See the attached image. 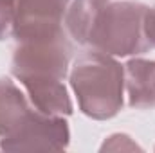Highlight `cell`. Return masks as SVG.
<instances>
[{
	"instance_id": "1",
	"label": "cell",
	"mask_w": 155,
	"mask_h": 153,
	"mask_svg": "<svg viewBox=\"0 0 155 153\" xmlns=\"http://www.w3.org/2000/svg\"><path fill=\"white\" fill-rule=\"evenodd\" d=\"M69 81L87 117L107 121L123 110L124 67L114 56L96 49L83 52L71 69Z\"/></svg>"
},
{
	"instance_id": "2",
	"label": "cell",
	"mask_w": 155,
	"mask_h": 153,
	"mask_svg": "<svg viewBox=\"0 0 155 153\" xmlns=\"http://www.w3.org/2000/svg\"><path fill=\"white\" fill-rule=\"evenodd\" d=\"M144 4L121 0H107L88 31L85 45L110 56H135L150 50L144 36Z\"/></svg>"
},
{
	"instance_id": "3",
	"label": "cell",
	"mask_w": 155,
	"mask_h": 153,
	"mask_svg": "<svg viewBox=\"0 0 155 153\" xmlns=\"http://www.w3.org/2000/svg\"><path fill=\"white\" fill-rule=\"evenodd\" d=\"M67 31L51 38L16 41L11 72L16 77L24 76H52L65 79L71 61V41Z\"/></svg>"
},
{
	"instance_id": "4",
	"label": "cell",
	"mask_w": 155,
	"mask_h": 153,
	"mask_svg": "<svg viewBox=\"0 0 155 153\" xmlns=\"http://www.w3.org/2000/svg\"><path fill=\"white\" fill-rule=\"evenodd\" d=\"M71 0H18L13 38L16 41L51 38L63 33Z\"/></svg>"
},
{
	"instance_id": "5",
	"label": "cell",
	"mask_w": 155,
	"mask_h": 153,
	"mask_svg": "<svg viewBox=\"0 0 155 153\" xmlns=\"http://www.w3.org/2000/svg\"><path fill=\"white\" fill-rule=\"evenodd\" d=\"M71 142V130L65 117L45 115L36 119L15 139L0 142L4 151H61Z\"/></svg>"
},
{
	"instance_id": "6",
	"label": "cell",
	"mask_w": 155,
	"mask_h": 153,
	"mask_svg": "<svg viewBox=\"0 0 155 153\" xmlns=\"http://www.w3.org/2000/svg\"><path fill=\"white\" fill-rule=\"evenodd\" d=\"M40 112L11 77H0V142L20 135Z\"/></svg>"
},
{
	"instance_id": "7",
	"label": "cell",
	"mask_w": 155,
	"mask_h": 153,
	"mask_svg": "<svg viewBox=\"0 0 155 153\" xmlns=\"http://www.w3.org/2000/svg\"><path fill=\"white\" fill-rule=\"evenodd\" d=\"M31 105L45 115L67 117L74 106L63 85V79L52 76H24L18 77Z\"/></svg>"
},
{
	"instance_id": "8",
	"label": "cell",
	"mask_w": 155,
	"mask_h": 153,
	"mask_svg": "<svg viewBox=\"0 0 155 153\" xmlns=\"http://www.w3.org/2000/svg\"><path fill=\"white\" fill-rule=\"evenodd\" d=\"M124 88L132 108H155V60L132 58L124 65Z\"/></svg>"
},
{
	"instance_id": "9",
	"label": "cell",
	"mask_w": 155,
	"mask_h": 153,
	"mask_svg": "<svg viewBox=\"0 0 155 153\" xmlns=\"http://www.w3.org/2000/svg\"><path fill=\"white\" fill-rule=\"evenodd\" d=\"M18 0H0V41L13 36Z\"/></svg>"
},
{
	"instance_id": "10",
	"label": "cell",
	"mask_w": 155,
	"mask_h": 153,
	"mask_svg": "<svg viewBox=\"0 0 155 153\" xmlns=\"http://www.w3.org/2000/svg\"><path fill=\"white\" fill-rule=\"evenodd\" d=\"M123 151V150H128V151H135V150H141V146H137L134 141H132V137H128V135H124V133H114V135H110L105 142H103V146H101V151Z\"/></svg>"
},
{
	"instance_id": "11",
	"label": "cell",
	"mask_w": 155,
	"mask_h": 153,
	"mask_svg": "<svg viewBox=\"0 0 155 153\" xmlns=\"http://www.w3.org/2000/svg\"><path fill=\"white\" fill-rule=\"evenodd\" d=\"M144 36L150 45V49H155V7H146L144 13Z\"/></svg>"
}]
</instances>
